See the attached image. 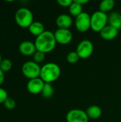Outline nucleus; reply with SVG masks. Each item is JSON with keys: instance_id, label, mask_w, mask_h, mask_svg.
Instances as JSON below:
<instances>
[{"instance_id": "1", "label": "nucleus", "mask_w": 121, "mask_h": 122, "mask_svg": "<svg viewBox=\"0 0 121 122\" xmlns=\"http://www.w3.org/2000/svg\"><path fill=\"white\" fill-rule=\"evenodd\" d=\"M34 44L37 51L47 54L55 49L57 42L52 31H45L36 38Z\"/></svg>"}, {"instance_id": "2", "label": "nucleus", "mask_w": 121, "mask_h": 122, "mask_svg": "<svg viewBox=\"0 0 121 122\" xmlns=\"http://www.w3.org/2000/svg\"><path fill=\"white\" fill-rule=\"evenodd\" d=\"M61 75L60 66L53 62H48L41 66L40 78L45 82L51 84L56 81Z\"/></svg>"}, {"instance_id": "3", "label": "nucleus", "mask_w": 121, "mask_h": 122, "mask_svg": "<svg viewBox=\"0 0 121 122\" xmlns=\"http://www.w3.org/2000/svg\"><path fill=\"white\" fill-rule=\"evenodd\" d=\"M108 24V15L101 11H96L91 15V29L95 32L101 31Z\"/></svg>"}, {"instance_id": "4", "label": "nucleus", "mask_w": 121, "mask_h": 122, "mask_svg": "<svg viewBox=\"0 0 121 122\" xmlns=\"http://www.w3.org/2000/svg\"><path fill=\"white\" fill-rule=\"evenodd\" d=\"M15 21L19 26L23 28H29L34 21L31 11L26 7H21L16 11Z\"/></svg>"}, {"instance_id": "5", "label": "nucleus", "mask_w": 121, "mask_h": 122, "mask_svg": "<svg viewBox=\"0 0 121 122\" xmlns=\"http://www.w3.org/2000/svg\"><path fill=\"white\" fill-rule=\"evenodd\" d=\"M41 67L39 64L34 61H28L24 63L21 67V71L24 76L29 80L40 77Z\"/></svg>"}, {"instance_id": "6", "label": "nucleus", "mask_w": 121, "mask_h": 122, "mask_svg": "<svg viewBox=\"0 0 121 122\" xmlns=\"http://www.w3.org/2000/svg\"><path fill=\"white\" fill-rule=\"evenodd\" d=\"M93 49L94 46L92 41L88 39H83L78 43L76 51L80 59H86L93 54Z\"/></svg>"}, {"instance_id": "7", "label": "nucleus", "mask_w": 121, "mask_h": 122, "mask_svg": "<svg viewBox=\"0 0 121 122\" xmlns=\"http://www.w3.org/2000/svg\"><path fill=\"white\" fill-rule=\"evenodd\" d=\"M75 26L80 32H86L91 29V15L83 11L76 17Z\"/></svg>"}, {"instance_id": "8", "label": "nucleus", "mask_w": 121, "mask_h": 122, "mask_svg": "<svg viewBox=\"0 0 121 122\" xmlns=\"http://www.w3.org/2000/svg\"><path fill=\"white\" fill-rule=\"evenodd\" d=\"M66 120L67 122H88L89 118L85 111L79 109H73L68 112Z\"/></svg>"}, {"instance_id": "9", "label": "nucleus", "mask_w": 121, "mask_h": 122, "mask_svg": "<svg viewBox=\"0 0 121 122\" xmlns=\"http://www.w3.org/2000/svg\"><path fill=\"white\" fill-rule=\"evenodd\" d=\"M53 34L56 42L59 44H68L73 39L72 32L67 29H57Z\"/></svg>"}, {"instance_id": "10", "label": "nucleus", "mask_w": 121, "mask_h": 122, "mask_svg": "<svg viewBox=\"0 0 121 122\" xmlns=\"http://www.w3.org/2000/svg\"><path fill=\"white\" fill-rule=\"evenodd\" d=\"M44 84L45 82L40 77H39L30 79L26 84V88L29 93L32 94H41Z\"/></svg>"}, {"instance_id": "11", "label": "nucleus", "mask_w": 121, "mask_h": 122, "mask_svg": "<svg viewBox=\"0 0 121 122\" xmlns=\"http://www.w3.org/2000/svg\"><path fill=\"white\" fill-rule=\"evenodd\" d=\"M19 52L24 56H31L37 51L35 44L30 41H24L19 46Z\"/></svg>"}, {"instance_id": "12", "label": "nucleus", "mask_w": 121, "mask_h": 122, "mask_svg": "<svg viewBox=\"0 0 121 122\" xmlns=\"http://www.w3.org/2000/svg\"><path fill=\"white\" fill-rule=\"evenodd\" d=\"M73 24V19L71 15L62 14L57 16L56 19V24L58 29H67L71 26Z\"/></svg>"}, {"instance_id": "13", "label": "nucleus", "mask_w": 121, "mask_h": 122, "mask_svg": "<svg viewBox=\"0 0 121 122\" xmlns=\"http://www.w3.org/2000/svg\"><path fill=\"white\" fill-rule=\"evenodd\" d=\"M118 31L119 30L108 24L105 28H103L101 31L100 36L103 39L106 41H111L116 38V36L118 34Z\"/></svg>"}, {"instance_id": "14", "label": "nucleus", "mask_w": 121, "mask_h": 122, "mask_svg": "<svg viewBox=\"0 0 121 122\" xmlns=\"http://www.w3.org/2000/svg\"><path fill=\"white\" fill-rule=\"evenodd\" d=\"M108 24L117 29H121V14L118 11H111L108 15Z\"/></svg>"}, {"instance_id": "15", "label": "nucleus", "mask_w": 121, "mask_h": 122, "mask_svg": "<svg viewBox=\"0 0 121 122\" xmlns=\"http://www.w3.org/2000/svg\"><path fill=\"white\" fill-rule=\"evenodd\" d=\"M86 112L88 118L92 119H98L102 115V109L100 107L97 105L90 106L89 107H88Z\"/></svg>"}, {"instance_id": "16", "label": "nucleus", "mask_w": 121, "mask_h": 122, "mask_svg": "<svg viewBox=\"0 0 121 122\" xmlns=\"http://www.w3.org/2000/svg\"><path fill=\"white\" fill-rule=\"evenodd\" d=\"M29 32L34 35L36 36V37L39 36V35H41L43 32L45 31V28L44 24L40 22V21H34L28 28Z\"/></svg>"}, {"instance_id": "17", "label": "nucleus", "mask_w": 121, "mask_h": 122, "mask_svg": "<svg viewBox=\"0 0 121 122\" xmlns=\"http://www.w3.org/2000/svg\"><path fill=\"white\" fill-rule=\"evenodd\" d=\"M115 4L116 2L113 0H103L99 4V11L108 14L113 9Z\"/></svg>"}, {"instance_id": "18", "label": "nucleus", "mask_w": 121, "mask_h": 122, "mask_svg": "<svg viewBox=\"0 0 121 122\" xmlns=\"http://www.w3.org/2000/svg\"><path fill=\"white\" fill-rule=\"evenodd\" d=\"M69 9V13L71 16L77 17L78 15H80L83 12V6L80 4L77 3L75 0L73 1V3L70 6Z\"/></svg>"}, {"instance_id": "19", "label": "nucleus", "mask_w": 121, "mask_h": 122, "mask_svg": "<svg viewBox=\"0 0 121 122\" xmlns=\"http://www.w3.org/2000/svg\"><path fill=\"white\" fill-rule=\"evenodd\" d=\"M53 92H54V89H53V87L51 85V84L45 83L44 88L42 89V92H41V94L44 98L49 99L53 96Z\"/></svg>"}, {"instance_id": "20", "label": "nucleus", "mask_w": 121, "mask_h": 122, "mask_svg": "<svg viewBox=\"0 0 121 122\" xmlns=\"http://www.w3.org/2000/svg\"><path fill=\"white\" fill-rule=\"evenodd\" d=\"M79 59H80V57L76 51L69 52L66 56V61H68V63L71 64H76V62H78Z\"/></svg>"}, {"instance_id": "21", "label": "nucleus", "mask_w": 121, "mask_h": 122, "mask_svg": "<svg viewBox=\"0 0 121 122\" xmlns=\"http://www.w3.org/2000/svg\"><path fill=\"white\" fill-rule=\"evenodd\" d=\"M12 67V63L11 61V60L8 59H2L1 64H0V69L1 71H3L4 72H6L11 70Z\"/></svg>"}, {"instance_id": "22", "label": "nucleus", "mask_w": 121, "mask_h": 122, "mask_svg": "<svg viewBox=\"0 0 121 122\" xmlns=\"http://www.w3.org/2000/svg\"><path fill=\"white\" fill-rule=\"evenodd\" d=\"M45 56L46 54L41 52V51H36L34 54L33 55V59H34V61L37 63V64H40L41 62H43L45 59Z\"/></svg>"}, {"instance_id": "23", "label": "nucleus", "mask_w": 121, "mask_h": 122, "mask_svg": "<svg viewBox=\"0 0 121 122\" xmlns=\"http://www.w3.org/2000/svg\"><path fill=\"white\" fill-rule=\"evenodd\" d=\"M4 105L6 107V109H9V110H12L16 107V102L14 99H12L11 97H8L6 99V100L4 102Z\"/></svg>"}, {"instance_id": "24", "label": "nucleus", "mask_w": 121, "mask_h": 122, "mask_svg": "<svg viewBox=\"0 0 121 122\" xmlns=\"http://www.w3.org/2000/svg\"><path fill=\"white\" fill-rule=\"evenodd\" d=\"M8 97L7 92L4 89L0 87V104H4Z\"/></svg>"}, {"instance_id": "25", "label": "nucleus", "mask_w": 121, "mask_h": 122, "mask_svg": "<svg viewBox=\"0 0 121 122\" xmlns=\"http://www.w3.org/2000/svg\"><path fill=\"white\" fill-rule=\"evenodd\" d=\"M57 3L61 7H68L69 8L71 4L73 3V0H58Z\"/></svg>"}, {"instance_id": "26", "label": "nucleus", "mask_w": 121, "mask_h": 122, "mask_svg": "<svg viewBox=\"0 0 121 122\" xmlns=\"http://www.w3.org/2000/svg\"><path fill=\"white\" fill-rule=\"evenodd\" d=\"M4 72L3 71L1 70L0 69V86L4 83Z\"/></svg>"}, {"instance_id": "27", "label": "nucleus", "mask_w": 121, "mask_h": 122, "mask_svg": "<svg viewBox=\"0 0 121 122\" xmlns=\"http://www.w3.org/2000/svg\"><path fill=\"white\" fill-rule=\"evenodd\" d=\"M77 3H78V4H80L81 5H83V4H87L89 1L88 0H75Z\"/></svg>"}, {"instance_id": "28", "label": "nucleus", "mask_w": 121, "mask_h": 122, "mask_svg": "<svg viewBox=\"0 0 121 122\" xmlns=\"http://www.w3.org/2000/svg\"><path fill=\"white\" fill-rule=\"evenodd\" d=\"M1 61H2V58H1V54H0V64H1Z\"/></svg>"}, {"instance_id": "29", "label": "nucleus", "mask_w": 121, "mask_h": 122, "mask_svg": "<svg viewBox=\"0 0 121 122\" xmlns=\"http://www.w3.org/2000/svg\"></svg>"}]
</instances>
